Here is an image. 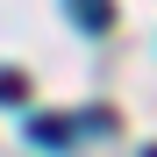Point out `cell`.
<instances>
[{"label": "cell", "mask_w": 157, "mask_h": 157, "mask_svg": "<svg viewBox=\"0 0 157 157\" xmlns=\"http://www.w3.org/2000/svg\"><path fill=\"white\" fill-rule=\"evenodd\" d=\"M71 14H78V21H86V29H93V36H100V29H107V0H71Z\"/></svg>", "instance_id": "obj_1"}, {"label": "cell", "mask_w": 157, "mask_h": 157, "mask_svg": "<svg viewBox=\"0 0 157 157\" xmlns=\"http://www.w3.org/2000/svg\"><path fill=\"white\" fill-rule=\"evenodd\" d=\"M36 143H71V121H57V114H43V121H36Z\"/></svg>", "instance_id": "obj_2"}]
</instances>
